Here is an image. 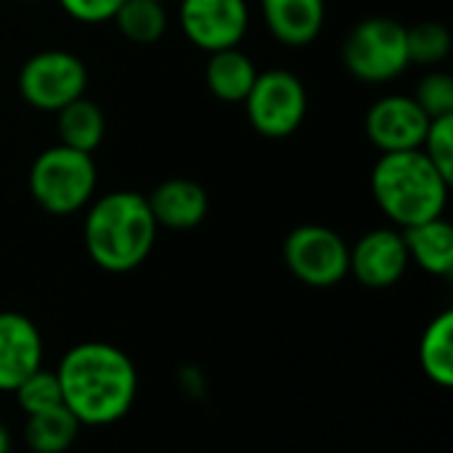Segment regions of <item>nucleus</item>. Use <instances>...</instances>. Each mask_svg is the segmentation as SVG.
<instances>
[{
	"label": "nucleus",
	"mask_w": 453,
	"mask_h": 453,
	"mask_svg": "<svg viewBox=\"0 0 453 453\" xmlns=\"http://www.w3.org/2000/svg\"><path fill=\"white\" fill-rule=\"evenodd\" d=\"M422 151L449 180H453V117L430 119Z\"/></svg>",
	"instance_id": "b1692460"
},
{
	"label": "nucleus",
	"mask_w": 453,
	"mask_h": 453,
	"mask_svg": "<svg viewBox=\"0 0 453 453\" xmlns=\"http://www.w3.org/2000/svg\"><path fill=\"white\" fill-rule=\"evenodd\" d=\"M409 260L430 276L449 279L453 273V228L446 218L403 228Z\"/></svg>",
	"instance_id": "2eb2a0df"
},
{
	"label": "nucleus",
	"mask_w": 453,
	"mask_h": 453,
	"mask_svg": "<svg viewBox=\"0 0 453 453\" xmlns=\"http://www.w3.org/2000/svg\"><path fill=\"white\" fill-rule=\"evenodd\" d=\"M13 395H16V403L24 411V417L42 414V411H50V409L64 406V395H61V385H58L56 369L50 372L45 366H40L35 374H29L13 390Z\"/></svg>",
	"instance_id": "4be33fe9"
},
{
	"label": "nucleus",
	"mask_w": 453,
	"mask_h": 453,
	"mask_svg": "<svg viewBox=\"0 0 453 453\" xmlns=\"http://www.w3.org/2000/svg\"><path fill=\"white\" fill-rule=\"evenodd\" d=\"M255 77H257L255 61L242 48L215 50L207 58V69H204L207 88L215 98L226 104H242L250 88L255 85Z\"/></svg>",
	"instance_id": "dca6fc26"
},
{
	"label": "nucleus",
	"mask_w": 453,
	"mask_h": 453,
	"mask_svg": "<svg viewBox=\"0 0 453 453\" xmlns=\"http://www.w3.org/2000/svg\"><path fill=\"white\" fill-rule=\"evenodd\" d=\"M342 64L361 82H390L409 69L406 24L390 16L358 21L342 42Z\"/></svg>",
	"instance_id": "39448f33"
},
{
	"label": "nucleus",
	"mask_w": 453,
	"mask_h": 453,
	"mask_svg": "<svg viewBox=\"0 0 453 453\" xmlns=\"http://www.w3.org/2000/svg\"><path fill=\"white\" fill-rule=\"evenodd\" d=\"M56 117H58V138L64 146L85 154H93L101 146L106 135V117L96 101L82 96L66 104L64 109H58Z\"/></svg>",
	"instance_id": "f3484780"
},
{
	"label": "nucleus",
	"mask_w": 453,
	"mask_h": 453,
	"mask_svg": "<svg viewBox=\"0 0 453 453\" xmlns=\"http://www.w3.org/2000/svg\"><path fill=\"white\" fill-rule=\"evenodd\" d=\"M13 449V438H11V430L0 422V453H11Z\"/></svg>",
	"instance_id": "a878e982"
},
{
	"label": "nucleus",
	"mask_w": 453,
	"mask_h": 453,
	"mask_svg": "<svg viewBox=\"0 0 453 453\" xmlns=\"http://www.w3.org/2000/svg\"><path fill=\"white\" fill-rule=\"evenodd\" d=\"M19 96L37 111H58L85 96L88 66L80 56L50 48L29 56L19 69Z\"/></svg>",
	"instance_id": "6e6552de"
},
{
	"label": "nucleus",
	"mask_w": 453,
	"mask_h": 453,
	"mask_svg": "<svg viewBox=\"0 0 453 453\" xmlns=\"http://www.w3.org/2000/svg\"><path fill=\"white\" fill-rule=\"evenodd\" d=\"M427 127H430V117L422 111L414 96H403V93H390L377 98L364 119L366 138L380 149V154L422 149Z\"/></svg>",
	"instance_id": "9d476101"
},
{
	"label": "nucleus",
	"mask_w": 453,
	"mask_h": 453,
	"mask_svg": "<svg viewBox=\"0 0 453 453\" xmlns=\"http://www.w3.org/2000/svg\"><path fill=\"white\" fill-rule=\"evenodd\" d=\"M369 183L377 207L401 231L443 218L451 188V180L422 149L380 154Z\"/></svg>",
	"instance_id": "7ed1b4c3"
},
{
	"label": "nucleus",
	"mask_w": 453,
	"mask_h": 453,
	"mask_svg": "<svg viewBox=\"0 0 453 453\" xmlns=\"http://www.w3.org/2000/svg\"><path fill=\"white\" fill-rule=\"evenodd\" d=\"M157 3H167V0H157Z\"/></svg>",
	"instance_id": "bb28decb"
},
{
	"label": "nucleus",
	"mask_w": 453,
	"mask_h": 453,
	"mask_svg": "<svg viewBox=\"0 0 453 453\" xmlns=\"http://www.w3.org/2000/svg\"><path fill=\"white\" fill-rule=\"evenodd\" d=\"M98 170L93 154L64 143L40 151L29 167V194L48 215L66 218L93 202Z\"/></svg>",
	"instance_id": "20e7f679"
},
{
	"label": "nucleus",
	"mask_w": 453,
	"mask_h": 453,
	"mask_svg": "<svg viewBox=\"0 0 453 453\" xmlns=\"http://www.w3.org/2000/svg\"><path fill=\"white\" fill-rule=\"evenodd\" d=\"M149 210L159 228L170 231H191L204 223L210 212V196L202 183L188 178L162 180L149 196Z\"/></svg>",
	"instance_id": "ddd939ff"
},
{
	"label": "nucleus",
	"mask_w": 453,
	"mask_h": 453,
	"mask_svg": "<svg viewBox=\"0 0 453 453\" xmlns=\"http://www.w3.org/2000/svg\"><path fill=\"white\" fill-rule=\"evenodd\" d=\"M157 220L143 194L111 191L88 204L82 242L88 257L106 273L141 268L157 244Z\"/></svg>",
	"instance_id": "f03ea898"
},
{
	"label": "nucleus",
	"mask_w": 453,
	"mask_h": 453,
	"mask_svg": "<svg viewBox=\"0 0 453 453\" xmlns=\"http://www.w3.org/2000/svg\"><path fill=\"white\" fill-rule=\"evenodd\" d=\"M406 48L409 61L414 64H441L451 53V32L441 21H417L414 27H406Z\"/></svg>",
	"instance_id": "412c9836"
},
{
	"label": "nucleus",
	"mask_w": 453,
	"mask_h": 453,
	"mask_svg": "<svg viewBox=\"0 0 453 453\" xmlns=\"http://www.w3.org/2000/svg\"><path fill=\"white\" fill-rule=\"evenodd\" d=\"M268 32L287 48L311 45L326 19V0H260Z\"/></svg>",
	"instance_id": "4468645a"
},
{
	"label": "nucleus",
	"mask_w": 453,
	"mask_h": 453,
	"mask_svg": "<svg viewBox=\"0 0 453 453\" xmlns=\"http://www.w3.org/2000/svg\"><path fill=\"white\" fill-rule=\"evenodd\" d=\"M56 377L64 406L82 427H109L130 414L138 398V369L111 342H80L69 348Z\"/></svg>",
	"instance_id": "f257e3e1"
},
{
	"label": "nucleus",
	"mask_w": 453,
	"mask_h": 453,
	"mask_svg": "<svg viewBox=\"0 0 453 453\" xmlns=\"http://www.w3.org/2000/svg\"><path fill=\"white\" fill-rule=\"evenodd\" d=\"M414 101L430 119L453 117V77L449 72H430L422 77Z\"/></svg>",
	"instance_id": "5701e85b"
},
{
	"label": "nucleus",
	"mask_w": 453,
	"mask_h": 453,
	"mask_svg": "<svg viewBox=\"0 0 453 453\" xmlns=\"http://www.w3.org/2000/svg\"><path fill=\"white\" fill-rule=\"evenodd\" d=\"M27 3H35V0H27Z\"/></svg>",
	"instance_id": "cd10ccee"
},
{
	"label": "nucleus",
	"mask_w": 453,
	"mask_h": 453,
	"mask_svg": "<svg viewBox=\"0 0 453 453\" xmlns=\"http://www.w3.org/2000/svg\"><path fill=\"white\" fill-rule=\"evenodd\" d=\"M111 21L135 45H154L167 32V11L157 0H125Z\"/></svg>",
	"instance_id": "aec40b11"
},
{
	"label": "nucleus",
	"mask_w": 453,
	"mask_h": 453,
	"mask_svg": "<svg viewBox=\"0 0 453 453\" xmlns=\"http://www.w3.org/2000/svg\"><path fill=\"white\" fill-rule=\"evenodd\" d=\"M419 366L425 377L449 390L453 385V313H438L419 340Z\"/></svg>",
	"instance_id": "a211bd4d"
},
{
	"label": "nucleus",
	"mask_w": 453,
	"mask_h": 453,
	"mask_svg": "<svg viewBox=\"0 0 453 453\" xmlns=\"http://www.w3.org/2000/svg\"><path fill=\"white\" fill-rule=\"evenodd\" d=\"M42 366V334L37 324L16 311L0 313V393H13Z\"/></svg>",
	"instance_id": "f8f14e48"
},
{
	"label": "nucleus",
	"mask_w": 453,
	"mask_h": 453,
	"mask_svg": "<svg viewBox=\"0 0 453 453\" xmlns=\"http://www.w3.org/2000/svg\"><path fill=\"white\" fill-rule=\"evenodd\" d=\"M242 104L255 133L263 138H287L305 122L308 90L297 74L287 69H265L257 72L255 85Z\"/></svg>",
	"instance_id": "0eeeda50"
},
{
	"label": "nucleus",
	"mask_w": 453,
	"mask_h": 453,
	"mask_svg": "<svg viewBox=\"0 0 453 453\" xmlns=\"http://www.w3.org/2000/svg\"><path fill=\"white\" fill-rule=\"evenodd\" d=\"M125 0H58L66 16L80 24H104L111 21Z\"/></svg>",
	"instance_id": "393cba45"
},
{
	"label": "nucleus",
	"mask_w": 453,
	"mask_h": 453,
	"mask_svg": "<svg viewBox=\"0 0 453 453\" xmlns=\"http://www.w3.org/2000/svg\"><path fill=\"white\" fill-rule=\"evenodd\" d=\"M178 21L186 40L207 53L239 48L250 29L247 0H180Z\"/></svg>",
	"instance_id": "1a4fd4ad"
},
{
	"label": "nucleus",
	"mask_w": 453,
	"mask_h": 453,
	"mask_svg": "<svg viewBox=\"0 0 453 453\" xmlns=\"http://www.w3.org/2000/svg\"><path fill=\"white\" fill-rule=\"evenodd\" d=\"M409 250L401 228H374L350 247V273L366 289H390L409 271Z\"/></svg>",
	"instance_id": "9b49d317"
},
{
	"label": "nucleus",
	"mask_w": 453,
	"mask_h": 453,
	"mask_svg": "<svg viewBox=\"0 0 453 453\" xmlns=\"http://www.w3.org/2000/svg\"><path fill=\"white\" fill-rule=\"evenodd\" d=\"M289 273L313 289H329L348 279L350 273V247L348 242L326 226L305 223L287 234L281 247Z\"/></svg>",
	"instance_id": "423d86ee"
},
{
	"label": "nucleus",
	"mask_w": 453,
	"mask_h": 453,
	"mask_svg": "<svg viewBox=\"0 0 453 453\" xmlns=\"http://www.w3.org/2000/svg\"><path fill=\"white\" fill-rule=\"evenodd\" d=\"M82 425L69 414L66 406L32 414L24 422V443L32 453H66L80 435Z\"/></svg>",
	"instance_id": "6ab92c4d"
}]
</instances>
